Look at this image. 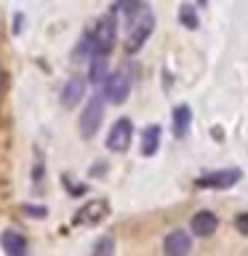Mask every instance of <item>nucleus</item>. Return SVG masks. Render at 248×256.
<instances>
[{
  "instance_id": "nucleus-1",
  "label": "nucleus",
  "mask_w": 248,
  "mask_h": 256,
  "mask_svg": "<svg viewBox=\"0 0 248 256\" xmlns=\"http://www.w3.org/2000/svg\"><path fill=\"white\" fill-rule=\"evenodd\" d=\"M152 30H155V16L150 14V8L144 6L139 14L134 16L131 22H128V40H126V51L128 54H136L139 48L144 46V40L152 35Z\"/></svg>"
},
{
  "instance_id": "nucleus-2",
  "label": "nucleus",
  "mask_w": 248,
  "mask_h": 256,
  "mask_svg": "<svg viewBox=\"0 0 248 256\" xmlns=\"http://www.w3.org/2000/svg\"><path fill=\"white\" fill-rule=\"evenodd\" d=\"M115 35H118V24L112 16H102L99 22H96V27L94 32L88 38H91V43H94V51L96 56H104L112 48V43H115Z\"/></svg>"
},
{
  "instance_id": "nucleus-3",
  "label": "nucleus",
  "mask_w": 248,
  "mask_h": 256,
  "mask_svg": "<svg viewBox=\"0 0 248 256\" xmlns=\"http://www.w3.org/2000/svg\"><path fill=\"white\" fill-rule=\"evenodd\" d=\"M102 118H104V102H102V96H94V99L88 102V107L80 112V136H83V139H91V136L99 131Z\"/></svg>"
},
{
  "instance_id": "nucleus-4",
  "label": "nucleus",
  "mask_w": 248,
  "mask_h": 256,
  "mask_svg": "<svg viewBox=\"0 0 248 256\" xmlns=\"http://www.w3.org/2000/svg\"><path fill=\"white\" fill-rule=\"evenodd\" d=\"M128 91H131V75H128L126 67L107 75V80H104V96H107L112 104H123Z\"/></svg>"
},
{
  "instance_id": "nucleus-5",
  "label": "nucleus",
  "mask_w": 248,
  "mask_h": 256,
  "mask_svg": "<svg viewBox=\"0 0 248 256\" xmlns=\"http://www.w3.org/2000/svg\"><path fill=\"white\" fill-rule=\"evenodd\" d=\"M131 136H134V123L128 118H120L112 123L110 134H107V147L112 152H126L131 147Z\"/></svg>"
},
{
  "instance_id": "nucleus-6",
  "label": "nucleus",
  "mask_w": 248,
  "mask_h": 256,
  "mask_svg": "<svg viewBox=\"0 0 248 256\" xmlns=\"http://www.w3.org/2000/svg\"><path fill=\"white\" fill-rule=\"evenodd\" d=\"M107 214H110L107 200H88V203L75 214V224H80V227H94V224H99Z\"/></svg>"
},
{
  "instance_id": "nucleus-7",
  "label": "nucleus",
  "mask_w": 248,
  "mask_h": 256,
  "mask_svg": "<svg viewBox=\"0 0 248 256\" xmlns=\"http://www.w3.org/2000/svg\"><path fill=\"white\" fill-rule=\"evenodd\" d=\"M240 182V171L238 168H224V171H214L195 179V187H232Z\"/></svg>"
},
{
  "instance_id": "nucleus-8",
  "label": "nucleus",
  "mask_w": 248,
  "mask_h": 256,
  "mask_svg": "<svg viewBox=\"0 0 248 256\" xmlns=\"http://www.w3.org/2000/svg\"><path fill=\"white\" fill-rule=\"evenodd\" d=\"M190 248H192V240H190V235H187L184 230L168 232L166 240H163V251H166V256H187Z\"/></svg>"
},
{
  "instance_id": "nucleus-9",
  "label": "nucleus",
  "mask_w": 248,
  "mask_h": 256,
  "mask_svg": "<svg viewBox=\"0 0 248 256\" xmlns=\"http://www.w3.org/2000/svg\"><path fill=\"white\" fill-rule=\"evenodd\" d=\"M216 227H219V219H216L214 211H198L195 216H192V235L208 238V235L216 232Z\"/></svg>"
},
{
  "instance_id": "nucleus-10",
  "label": "nucleus",
  "mask_w": 248,
  "mask_h": 256,
  "mask_svg": "<svg viewBox=\"0 0 248 256\" xmlns=\"http://www.w3.org/2000/svg\"><path fill=\"white\" fill-rule=\"evenodd\" d=\"M0 246H3L6 256H24L27 254V240H24V235H19V232L8 230L0 235Z\"/></svg>"
},
{
  "instance_id": "nucleus-11",
  "label": "nucleus",
  "mask_w": 248,
  "mask_h": 256,
  "mask_svg": "<svg viewBox=\"0 0 248 256\" xmlns=\"http://www.w3.org/2000/svg\"><path fill=\"white\" fill-rule=\"evenodd\" d=\"M83 94H86L83 80H80V78H70L67 83H64V88H62V104H64V107H75V104L83 99Z\"/></svg>"
},
{
  "instance_id": "nucleus-12",
  "label": "nucleus",
  "mask_w": 248,
  "mask_h": 256,
  "mask_svg": "<svg viewBox=\"0 0 248 256\" xmlns=\"http://www.w3.org/2000/svg\"><path fill=\"white\" fill-rule=\"evenodd\" d=\"M160 147V126H147L142 134V155H155Z\"/></svg>"
},
{
  "instance_id": "nucleus-13",
  "label": "nucleus",
  "mask_w": 248,
  "mask_h": 256,
  "mask_svg": "<svg viewBox=\"0 0 248 256\" xmlns=\"http://www.w3.org/2000/svg\"><path fill=\"white\" fill-rule=\"evenodd\" d=\"M190 123H192V112H190V107H187V104H179V107L174 110V134L182 139V136L190 131Z\"/></svg>"
},
{
  "instance_id": "nucleus-14",
  "label": "nucleus",
  "mask_w": 248,
  "mask_h": 256,
  "mask_svg": "<svg viewBox=\"0 0 248 256\" xmlns=\"http://www.w3.org/2000/svg\"><path fill=\"white\" fill-rule=\"evenodd\" d=\"M91 83H96V86H104V80H107V64H104V56H96V59L91 62Z\"/></svg>"
},
{
  "instance_id": "nucleus-15",
  "label": "nucleus",
  "mask_w": 248,
  "mask_h": 256,
  "mask_svg": "<svg viewBox=\"0 0 248 256\" xmlns=\"http://www.w3.org/2000/svg\"><path fill=\"white\" fill-rule=\"evenodd\" d=\"M112 251H115V240L107 235V238H99V240H96L91 256H112Z\"/></svg>"
},
{
  "instance_id": "nucleus-16",
  "label": "nucleus",
  "mask_w": 248,
  "mask_h": 256,
  "mask_svg": "<svg viewBox=\"0 0 248 256\" xmlns=\"http://www.w3.org/2000/svg\"><path fill=\"white\" fill-rule=\"evenodd\" d=\"M179 19H182V24H187L190 30L198 27V16H195V8L192 6H182L179 8Z\"/></svg>"
},
{
  "instance_id": "nucleus-17",
  "label": "nucleus",
  "mask_w": 248,
  "mask_h": 256,
  "mask_svg": "<svg viewBox=\"0 0 248 256\" xmlns=\"http://www.w3.org/2000/svg\"><path fill=\"white\" fill-rule=\"evenodd\" d=\"M235 227L240 235H248V214H240L238 219H235Z\"/></svg>"
},
{
  "instance_id": "nucleus-18",
  "label": "nucleus",
  "mask_w": 248,
  "mask_h": 256,
  "mask_svg": "<svg viewBox=\"0 0 248 256\" xmlns=\"http://www.w3.org/2000/svg\"><path fill=\"white\" fill-rule=\"evenodd\" d=\"M24 211H27L30 216H35V219H40V216H46V214H48L43 206H24Z\"/></svg>"
},
{
  "instance_id": "nucleus-19",
  "label": "nucleus",
  "mask_w": 248,
  "mask_h": 256,
  "mask_svg": "<svg viewBox=\"0 0 248 256\" xmlns=\"http://www.w3.org/2000/svg\"><path fill=\"white\" fill-rule=\"evenodd\" d=\"M3 88H6V75H3V70H0V94H3Z\"/></svg>"
}]
</instances>
